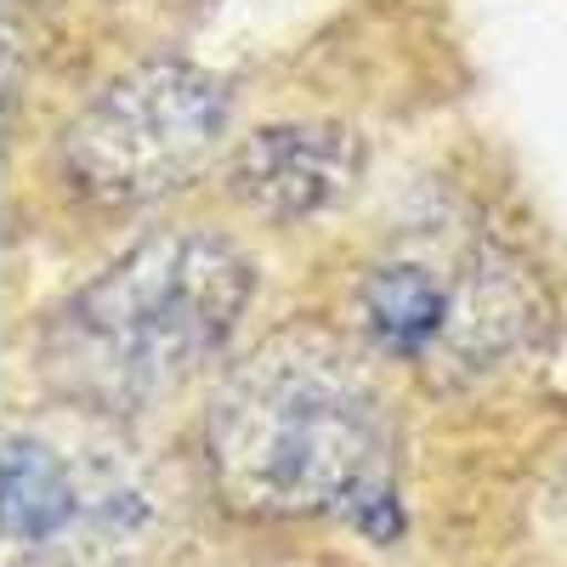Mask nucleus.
<instances>
[{"label": "nucleus", "instance_id": "obj_1", "mask_svg": "<svg viewBox=\"0 0 567 567\" xmlns=\"http://www.w3.org/2000/svg\"><path fill=\"white\" fill-rule=\"evenodd\" d=\"M221 488L256 511H336L369 539L398 534L386 425L369 386L318 336H278L210 414Z\"/></svg>", "mask_w": 567, "mask_h": 567}, {"label": "nucleus", "instance_id": "obj_2", "mask_svg": "<svg viewBox=\"0 0 567 567\" xmlns=\"http://www.w3.org/2000/svg\"><path fill=\"white\" fill-rule=\"evenodd\" d=\"M256 267L216 233H159L103 267L40 336L45 381L97 409H142L199 374L239 329Z\"/></svg>", "mask_w": 567, "mask_h": 567}, {"label": "nucleus", "instance_id": "obj_3", "mask_svg": "<svg viewBox=\"0 0 567 567\" xmlns=\"http://www.w3.org/2000/svg\"><path fill=\"white\" fill-rule=\"evenodd\" d=\"M227 131V91L194 63H142L91 97L63 142L58 176L97 205H136L194 176Z\"/></svg>", "mask_w": 567, "mask_h": 567}, {"label": "nucleus", "instance_id": "obj_4", "mask_svg": "<svg viewBox=\"0 0 567 567\" xmlns=\"http://www.w3.org/2000/svg\"><path fill=\"white\" fill-rule=\"evenodd\" d=\"M358 136L336 125H267L256 131L239 159H233L227 182L250 210L296 221L323 205H336L352 194L358 182Z\"/></svg>", "mask_w": 567, "mask_h": 567}, {"label": "nucleus", "instance_id": "obj_5", "mask_svg": "<svg viewBox=\"0 0 567 567\" xmlns=\"http://www.w3.org/2000/svg\"><path fill=\"white\" fill-rule=\"evenodd\" d=\"M460 290L432 261H386L363 278L358 318L374 336V347L392 358H425L437 341L460 329Z\"/></svg>", "mask_w": 567, "mask_h": 567}, {"label": "nucleus", "instance_id": "obj_6", "mask_svg": "<svg viewBox=\"0 0 567 567\" xmlns=\"http://www.w3.org/2000/svg\"><path fill=\"white\" fill-rule=\"evenodd\" d=\"M74 511L80 499H74L69 465L34 437H12L7 465H0V523H7V539L45 545L74 523Z\"/></svg>", "mask_w": 567, "mask_h": 567}]
</instances>
